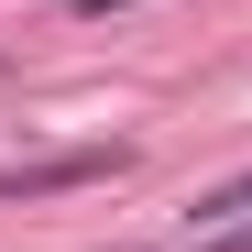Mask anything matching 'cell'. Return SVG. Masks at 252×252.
<instances>
[{
  "label": "cell",
  "mask_w": 252,
  "mask_h": 252,
  "mask_svg": "<svg viewBox=\"0 0 252 252\" xmlns=\"http://www.w3.org/2000/svg\"><path fill=\"white\" fill-rule=\"evenodd\" d=\"M121 143H77V154H55V164H11V176H0V208L11 197H55V187H99V176H121Z\"/></svg>",
  "instance_id": "6da1fadb"
},
{
  "label": "cell",
  "mask_w": 252,
  "mask_h": 252,
  "mask_svg": "<svg viewBox=\"0 0 252 252\" xmlns=\"http://www.w3.org/2000/svg\"><path fill=\"white\" fill-rule=\"evenodd\" d=\"M197 220H208V230H230V220H252V176H230V187H208V197H197Z\"/></svg>",
  "instance_id": "7a4b0ae2"
},
{
  "label": "cell",
  "mask_w": 252,
  "mask_h": 252,
  "mask_svg": "<svg viewBox=\"0 0 252 252\" xmlns=\"http://www.w3.org/2000/svg\"><path fill=\"white\" fill-rule=\"evenodd\" d=\"M88 11H132V0H88Z\"/></svg>",
  "instance_id": "3957f363"
}]
</instances>
